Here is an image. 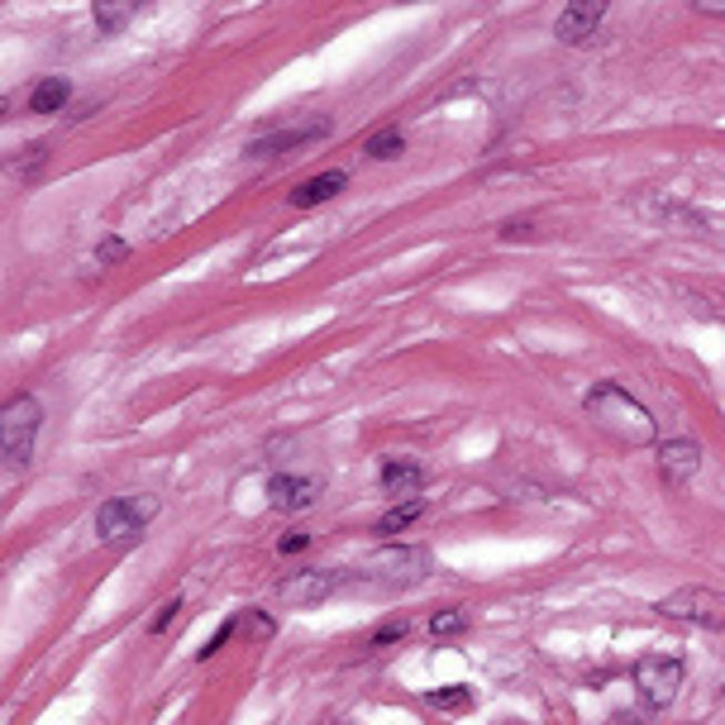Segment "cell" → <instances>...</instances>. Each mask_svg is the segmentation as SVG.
Instances as JSON below:
<instances>
[{"mask_svg":"<svg viewBox=\"0 0 725 725\" xmlns=\"http://www.w3.org/2000/svg\"><path fill=\"white\" fill-rule=\"evenodd\" d=\"M583 406H587L592 421H597L606 434H616L621 444H650L654 430H658L654 415L644 411L640 401L625 392V386H616V382H597V386L587 392Z\"/></svg>","mask_w":725,"mask_h":725,"instance_id":"1","label":"cell"},{"mask_svg":"<svg viewBox=\"0 0 725 725\" xmlns=\"http://www.w3.org/2000/svg\"><path fill=\"white\" fill-rule=\"evenodd\" d=\"M43 421V406L34 396H10L6 411H0V444H6V469H24L29 454H34V434Z\"/></svg>","mask_w":725,"mask_h":725,"instance_id":"2","label":"cell"},{"mask_svg":"<svg viewBox=\"0 0 725 725\" xmlns=\"http://www.w3.org/2000/svg\"><path fill=\"white\" fill-rule=\"evenodd\" d=\"M158 515V496H115V502H105L95 511V535L105 544H129L143 535V525H149Z\"/></svg>","mask_w":725,"mask_h":725,"instance_id":"3","label":"cell"},{"mask_svg":"<svg viewBox=\"0 0 725 725\" xmlns=\"http://www.w3.org/2000/svg\"><path fill=\"white\" fill-rule=\"evenodd\" d=\"M425 573H430L425 550H406V544H401V550L396 544H386V550H377L359 568L363 583H377V587H415Z\"/></svg>","mask_w":725,"mask_h":725,"instance_id":"4","label":"cell"},{"mask_svg":"<svg viewBox=\"0 0 725 725\" xmlns=\"http://www.w3.org/2000/svg\"><path fill=\"white\" fill-rule=\"evenodd\" d=\"M654 611L668 621H692V625H706V631H725V592L721 587H678Z\"/></svg>","mask_w":725,"mask_h":725,"instance_id":"5","label":"cell"},{"mask_svg":"<svg viewBox=\"0 0 725 725\" xmlns=\"http://www.w3.org/2000/svg\"><path fill=\"white\" fill-rule=\"evenodd\" d=\"M635 687L650 712H668L673 697L683 687V658H668V654H650L635 664Z\"/></svg>","mask_w":725,"mask_h":725,"instance_id":"6","label":"cell"},{"mask_svg":"<svg viewBox=\"0 0 725 725\" xmlns=\"http://www.w3.org/2000/svg\"><path fill=\"white\" fill-rule=\"evenodd\" d=\"M349 583V573L344 568H301L292 577H282V587H278V597L286 606H315V602H325L334 597Z\"/></svg>","mask_w":725,"mask_h":725,"instance_id":"7","label":"cell"},{"mask_svg":"<svg viewBox=\"0 0 725 725\" xmlns=\"http://www.w3.org/2000/svg\"><path fill=\"white\" fill-rule=\"evenodd\" d=\"M325 134H330V120H311V124H296V129H272V134L249 143V158H282V153H296L301 143L325 139Z\"/></svg>","mask_w":725,"mask_h":725,"instance_id":"8","label":"cell"},{"mask_svg":"<svg viewBox=\"0 0 725 725\" xmlns=\"http://www.w3.org/2000/svg\"><path fill=\"white\" fill-rule=\"evenodd\" d=\"M702 469V444L697 440H668L658 444V473H664L673 487H683V482H692Z\"/></svg>","mask_w":725,"mask_h":725,"instance_id":"9","label":"cell"},{"mask_svg":"<svg viewBox=\"0 0 725 725\" xmlns=\"http://www.w3.org/2000/svg\"><path fill=\"white\" fill-rule=\"evenodd\" d=\"M606 20V6H592V0H583V6H568L554 20V34L563 39V43H583V39H592L597 34V24Z\"/></svg>","mask_w":725,"mask_h":725,"instance_id":"10","label":"cell"},{"mask_svg":"<svg viewBox=\"0 0 725 725\" xmlns=\"http://www.w3.org/2000/svg\"><path fill=\"white\" fill-rule=\"evenodd\" d=\"M268 496H272V506L278 511H305L320 496V482L315 477H272L268 482Z\"/></svg>","mask_w":725,"mask_h":725,"instance_id":"11","label":"cell"},{"mask_svg":"<svg viewBox=\"0 0 725 725\" xmlns=\"http://www.w3.org/2000/svg\"><path fill=\"white\" fill-rule=\"evenodd\" d=\"M349 187V172H320V177H305V182L292 191V205L296 211H311V205H320V201H330V197H340V191Z\"/></svg>","mask_w":725,"mask_h":725,"instance_id":"12","label":"cell"},{"mask_svg":"<svg viewBox=\"0 0 725 725\" xmlns=\"http://www.w3.org/2000/svg\"><path fill=\"white\" fill-rule=\"evenodd\" d=\"M421 487H425V473L415 469V463H382V492L386 496H406V502H415V496H421Z\"/></svg>","mask_w":725,"mask_h":725,"instance_id":"13","label":"cell"},{"mask_svg":"<svg viewBox=\"0 0 725 725\" xmlns=\"http://www.w3.org/2000/svg\"><path fill=\"white\" fill-rule=\"evenodd\" d=\"M68 101H72L68 77H39V87L29 91V110H34V115H58Z\"/></svg>","mask_w":725,"mask_h":725,"instance_id":"14","label":"cell"},{"mask_svg":"<svg viewBox=\"0 0 725 725\" xmlns=\"http://www.w3.org/2000/svg\"><path fill=\"white\" fill-rule=\"evenodd\" d=\"M421 515H425V502H421V496H415V502H396V506L377 521V535H401V530H411L415 521H421Z\"/></svg>","mask_w":725,"mask_h":725,"instance_id":"15","label":"cell"},{"mask_svg":"<svg viewBox=\"0 0 725 725\" xmlns=\"http://www.w3.org/2000/svg\"><path fill=\"white\" fill-rule=\"evenodd\" d=\"M401 149H406V139H401V129H382V134L367 139V158H377V163H386V158H396Z\"/></svg>","mask_w":725,"mask_h":725,"instance_id":"16","label":"cell"},{"mask_svg":"<svg viewBox=\"0 0 725 725\" xmlns=\"http://www.w3.org/2000/svg\"><path fill=\"white\" fill-rule=\"evenodd\" d=\"M430 706H440V712H469L473 692L469 687H440V692H430Z\"/></svg>","mask_w":725,"mask_h":725,"instance_id":"17","label":"cell"},{"mask_svg":"<svg viewBox=\"0 0 725 725\" xmlns=\"http://www.w3.org/2000/svg\"><path fill=\"white\" fill-rule=\"evenodd\" d=\"M463 631H469V616H463V611H440V616L430 621L434 640H449V635H463Z\"/></svg>","mask_w":725,"mask_h":725,"instance_id":"18","label":"cell"},{"mask_svg":"<svg viewBox=\"0 0 725 725\" xmlns=\"http://www.w3.org/2000/svg\"><path fill=\"white\" fill-rule=\"evenodd\" d=\"M95 24H101L105 34H120L129 24V6H95Z\"/></svg>","mask_w":725,"mask_h":725,"instance_id":"19","label":"cell"},{"mask_svg":"<svg viewBox=\"0 0 725 725\" xmlns=\"http://www.w3.org/2000/svg\"><path fill=\"white\" fill-rule=\"evenodd\" d=\"M239 631H244L249 640H272V631H278V625H272L263 611H244V621H239Z\"/></svg>","mask_w":725,"mask_h":725,"instance_id":"20","label":"cell"},{"mask_svg":"<svg viewBox=\"0 0 725 725\" xmlns=\"http://www.w3.org/2000/svg\"><path fill=\"white\" fill-rule=\"evenodd\" d=\"M120 258H129V244H124V239H105V244L101 249H95V263H120Z\"/></svg>","mask_w":725,"mask_h":725,"instance_id":"21","label":"cell"},{"mask_svg":"<svg viewBox=\"0 0 725 725\" xmlns=\"http://www.w3.org/2000/svg\"><path fill=\"white\" fill-rule=\"evenodd\" d=\"M305 544H311V535H305V530H292V535H282L278 550H282V554H301Z\"/></svg>","mask_w":725,"mask_h":725,"instance_id":"22","label":"cell"},{"mask_svg":"<svg viewBox=\"0 0 725 725\" xmlns=\"http://www.w3.org/2000/svg\"><path fill=\"white\" fill-rule=\"evenodd\" d=\"M230 635H234V621H224V625H220V631L211 635V644H205V650H201V658H211V654H215V650H220V644H224V640H230Z\"/></svg>","mask_w":725,"mask_h":725,"instance_id":"23","label":"cell"},{"mask_svg":"<svg viewBox=\"0 0 725 725\" xmlns=\"http://www.w3.org/2000/svg\"><path fill=\"white\" fill-rule=\"evenodd\" d=\"M406 635V621H392V625H382V631L373 635V644H392V640H401Z\"/></svg>","mask_w":725,"mask_h":725,"instance_id":"24","label":"cell"},{"mask_svg":"<svg viewBox=\"0 0 725 725\" xmlns=\"http://www.w3.org/2000/svg\"><path fill=\"white\" fill-rule=\"evenodd\" d=\"M172 616H177V602H168L163 611H158V621H153V635H163L168 625H172Z\"/></svg>","mask_w":725,"mask_h":725,"instance_id":"25","label":"cell"},{"mask_svg":"<svg viewBox=\"0 0 725 725\" xmlns=\"http://www.w3.org/2000/svg\"><path fill=\"white\" fill-rule=\"evenodd\" d=\"M697 14H716V20H721L725 6H712V0H697Z\"/></svg>","mask_w":725,"mask_h":725,"instance_id":"26","label":"cell"}]
</instances>
